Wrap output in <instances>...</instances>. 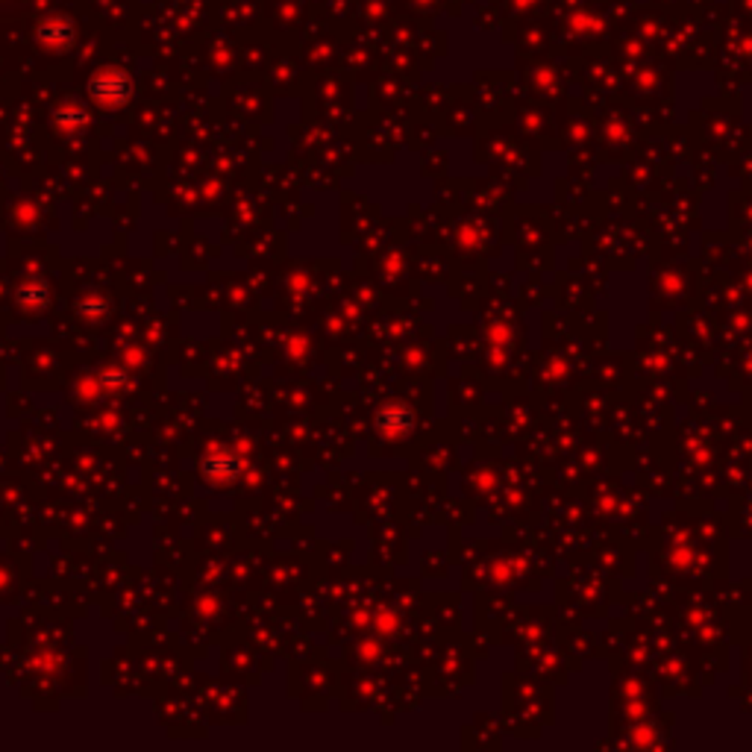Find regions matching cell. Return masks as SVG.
<instances>
[{
  "label": "cell",
  "mask_w": 752,
  "mask_h": 752,
  "mask_svg": "<svg viewBox=\"0 0 752 752\" xmlns=\"http://www.w3.org/2000/svg\"><path fill=\"white\" fill-rule=\"evenodd\" d=\"M376 427L388 432V436H397V432H406L411 427V411L402 406V402H391L376 415Z\"/></svg>",
  "instance_id": "1"
}]
</instances>
